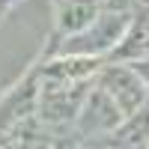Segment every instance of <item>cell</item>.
I'll return each mask as SVG.
<instances>
[{
  "label": "cell",
  "instance_id": "6da1fadb",
  "mask_svg": "<svg viewBox=\"0 0 149 149\" xmlns=\"http://www.w3.org/2000/svg\"><path fill=\"white\" fill-rule=\"evenodd\" d=\"M131 24H134V21H131L128 12H116V9L98 12L93 24H86L81 33L66 36V39L60 42V54H74V57H95V60H102L104 54L116 51V48L125 42Z\"/></svg>",
  "mask_w": 149,
  "mask_h": 149
},
{
  "label": "cell",
  "instance_id": "7a4b0ae2",
  "mask_svg": "<svg viewBox=\"0 0 149 149\" xmlns=\"http://www.w3.org/2000/svg\"><path fill=\"white\" fill-rule=\"evenodd\" d=\"M93 81H95L98 90H104L113 98V104L122 110V116H131V113H137V110H143L149 104V86H146V81L140 78V72L131 63L98 66Z\"/></svg>",
  "mask_w": 149,
  "mask_h": 149
},
{
  "label": "cell",
  "instance_id": "3957f363",
  "mask_svg": "<svg viewBox=\"0 0 149 149\" xmlns=\"http://www.w3.org/2000/svg\"><path fill=\"white\" fill-rule=\"evenodd\" d=\"M122 119L125 116H122V110L113 104V98L104 90L93 86V90L84 95V102H81V110H78V116H74V128H78L81 137L107 140L110 134L119 128Z\"/></svg>",
  "mask_w": 149,
  "mask_h": 149
},
{
  "label": "cell",
  "instance_id": "277c9868",
  "mask_svg": "<svg viewBox=\"0 0 149 149\" xmlns=\"http://www.w3.org/2000/svg\"><path fill=\"white\" fill-rule=\"evenodd\" d=\"M110 149H149V104L119 122V128L107 137Z\"/></svg>",
  "mask_w": 149,
  "mask_h": 149
},
{
  "label": "cell",
  "instance_id": "5b68a950",
  "mask_svg": "<svg viewBox=\"0 0 149 149\" xmlns=\"http://www.w3.org/2000/svg\"><path fill=\"white\" fill-rule=\"evenodd\" d=\"M98 3L95 0H66L63 6L57 9V42H63L66 36H74L81 33L86 24H93L95 15H98Z\"/></svg>",
  "mask_w": 149,
  "mask_h": 149
},
{
  "label": "cell",
  "instance_id": "8992f818",
  "mask_svg": "<svg viewBox=\"0 0 149 149\" xmlns=\"http://www.w3.org/2000/svg\"><path fill=\"white\" fill-rule=\"evenodd\" d=\"M21 149H78L72 140H57V137H27Z\"/></svg>",
  "mask_w": 149,
  "mask_h": 149
},
{
  "label": "cell",
  "instance_id": "52a82bcc",
  "mask_svg": "<svg viewBox=\"0 0 149 149\" xmlns=\"http://www.w3.org/2000/svg\"><path fill=\"white\" fill-rule=\"evenodd\" d=\"M15 3H18V0H0V18H3V15H6V12L15 6Z\"/></svg>",
  "mask_w": 149,
  "mask_h": 149
}]
</instances>
